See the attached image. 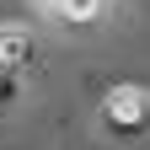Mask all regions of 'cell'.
<instances>
[{
    "label": "cell",
    "mask_w": 150,
    "mask_h": 150,
    "mask_svg": "<svg viewBox=\"0 0 150 150\" xmlns=\"http://www.w3.org/2000/svg\"><path fill=\"white\" fill-rule=\"evenodd\" d=\"M102 129H107V134H123V139L150 134V91L134 86V81L107 86L102 91Z\"/></svg>",
    "instance_id": "obj_1"
},
{
    "label": "cell",
    "mask_w": 150,
    "mask_h": 150,
    "mask_svg": "<svg viewBox=\"0 0 150 150\" xmlns=\"http://www.w3.org/2000/svg\"><path fill=\"white\" fill-rule=\"evenodd\" d=\"M0 64H6L22 86H32L38 75H43V43L32 38V27H16V22L0 27Z\"/></svg>",
    "instance_id": "obj_2"
},
{
    "label": "cell",
    "mask_w": 150,
    "mask_h": 150,
    "mask_svg": "<svg viewBox=\"0 0 150 150\" xmlns=\"http://www.w3.org/2000/svg\"><path fill=\"white\" fill-rule=\"evenodd\" d=\"M59 11L70 16V22H97V11H102V0H59Z\"/></svg>",
    "instance_id": "obj_3"
},
{
    "label": "cell",
    "mask_w": 150,
    "mask_h": 150,
    "mask_svg": "<svg viewBox=\"0 0 150 150\" xmlns=\"http://www.w3.org/2000/svg\"><path fill=\"white\" fill-rule=\"evenodd\" d=\"M16 97H22V81L0 64V112H11V107H16Z\"/></svg>",
    "instance_id": "obj_4"
}]
</instances>
